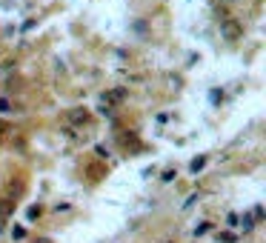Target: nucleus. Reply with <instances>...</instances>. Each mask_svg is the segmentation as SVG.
Listing matches in <instances>:
<instances>
[{
  "mask_svg": "<svg viewBox=\"0 0 266 243\" xmlns=\"http://www.w3.org/2000/svg\"><path fill=\"white\" fill-rule=\"evenodd\" d=\"M221 35L226 37L229 43H235V40H240V35H243V26H240L238 20L223 18V20H221Z\"/></svg>",
  "mask_w": 266,
  "mask_h": 243,
  "instance_id": "nucleus-1",
  "label": "nucleus"
},
{
  "mask_svg": "<svg viewBox=\"0 0 266 243\" xmlns=\"http://www.w3.org/2000/svg\"><path fill=\"white\" fill-rule=\"evenodd\" d=\"M69 123H75V126H86V123H92V112L83 109V106L69 109Z\"/></svg>",
  "mask_w": 266,
  "mask_h": 243,
  "instance_id": "nucleus-2",
  "label": "nucleus"
},
{
  "mask_svg": "<svg viewBox=\"0 0 266 243\" xmlns=\"http://www.w3.org/2000/svg\"><path fill=\"white\" fill-rule=\"evenodd\" d=\"M103 100H106V103H117V106H120V103H123V100H126V89H123V86H117V89H109L106 95H103Z\"/></svg>",
  "mask_w": 266,
  "mask_h": 243,
  "instance_id": "nucleus-3",
  "label": "nucleus"
},
{
  "mask_svg": "<svg viewBox=\"0 0 266 243\" xmlns=\"http://www.w3.org/2000/svg\"><path fill=\"white\" fill-rule=\"evenodd\" d=\"M15 209H18V200L15 198H0V217L15 215Z\"/></svg>",
  "mask_w": 266,
  "mask_h": 243,
  "instance_id": "nucleus-4",
  "label": "nucleus"
},
{
  "mask_svg": "<svg viewBox=\"0 0 266 243\" xmlns=\"http://www.w3.org/2000/svg\"><path fill=\"white\" fill-rule=\"evenodd\" d=\"M0 114H12V103H9V97H0Z\"/></svg>",
  "mask_w": 266,
  "mask_h": 243,
  "instance_id": "nucleus-5",
  "label": "nucleus"
},
{
  "mask_svg": "<svg viewBox=\"0 0 266 243\" xmlns=\"http://www.w3.org/2000/svg\"><path fill=\"white\" fill-rule=\"evenodd\" d=\"M252 229H255V217L243 215V232H252Z\"/></svg>",
  "mask_w": 266,
  "mask_h": 243,
  "instance_id": "nucleus-6",
  "label": "nucleus"
},
{
  "mask_svg": "<svg viewBox=\"0 0 266 243\" xmlns=\"http://www.w3.org/2000/svg\"><path fill=\"white\" fill-rule=\"evenodd\" d=\"M12 237H15V240H23V237H26V229H23V226H15V229H12Z\"/></svg>",
  "mask_w": 266,
  "mask_h": 243,
  "instance_id": "nucleus-7",
  "label": "nucleus"
},
{
  "mask_svg": "<svg viewBox=\"0 0 266 243\" xmlns=\"http://www.w3.org/2000/svg\"><path fill=\"white\" fill-rule=\"evenodd\" d=\"M175 177H177V172H175V169H166V172H163V177H160V180H163V183H169V180H175Z\"/></svg>",
  "mask_w": 266,
  "mask_h": 243,
  "instance_id": "nucleus-8",
  "label": "nucleus"
},
{
  "mask_svg": "<svg viewBox=\"0 0 266 243\" xmlns=\"http://www.w3.org/2000/svg\"><path fill=\"white\" fill-rule=\"evenodd\" d=\"M40 212H43L40 206H32V209H29V220H35V217H40Z\"/></svg>",
  "mask_w": 266,
  "mask_h": 243,
  "instance_id": "nucleus-9",
  "label": "nucleus"
},
{
  "mask_svg": "<svg viewBox=\"0 0 266 243\" xmlns=\"http://www.w3.org/2000/svg\"><path fill=\"white\" fill-rule=\"evenodd\" d=\"M95 155H98L100 160H106V157H109V152H106V149H103V146H95Z\"/></svg>",
  "mask_w": 266,
  "mask_h": 243,
  "instance_id": "nucleus-10",
  "label": "nucleus"
},
{
  "mask_svg": "<svg viewBox=\"0 0 266 243\" xmlns=\"http://www.w3.org/2000/svg\"><path fill=\"white\" fill-rule=\"evenodd\" d=\"M204 163H206V157H197V160H192V172H197Z\"/></svg>",
  "mask_w": 266,
  "mask_h": 243,
  "instance_id": "nucleus-11",
  "label": "nucleus"
},
{
  "mask_svg": "<svg viewBox=\"0 0 266 243\" xmlns=\"http://www.w3.org/2000/svg\"><path fill=\"white\" fill-rule=\"evenodd\" d=\"M221 240H223V243H235V234H229V232H223V234H221Z\"/></svg>",
  "mask_w": 266,
  "mask_h": 243,
  "instance_id": "nucleus-12",
  "label": "nucleus"
},
{
  "mask_svg": "<svg viewBox=\"0 0 266 243\" xmlns=\"http://www.w3.org/2000/svg\"><path fill=\"white\" fill-rule=\"evenodd\" d=\"M9 132H12L9 123H0V138H3V135H9Z\"/></svg>",
  "mask_w": 266,
  "mask_h": 243,
  "instance_id": "nucleus-13",
  "label": "nucleus"
},
{
  "mask_svg": "<svg viewBox=\"0 0 266 243\" xmlns=\"http://www.w3.org/2000/svg\"><path fill=\"white\" fill-rule=\"evenodd\" d=\"M209 229H212V226L204 223V226H197V229H195V234H204V232H209Z\"/></svg>",
  "mask_w": 266,
  "mask_h": 243,
  "instance_id": "nucleus-14",
  "label": "nucleus"
},
{
  "mask_svg": "<svg viewBox=\"0 0 266 243\" xmlns=\"http://www.w3.org/2000/svg\"><path fill=\"white\" fill-rule=\"evenodd\" d=\"M226 220H229V226H240V223H238V215H235V212H232V215L226 217Z\"/></svg>",
  "mask_w": 266,
  "mask_h": 243,
  "instance_id": "nucleus-15",
  "label": "nucleus"
}]
</instances>
